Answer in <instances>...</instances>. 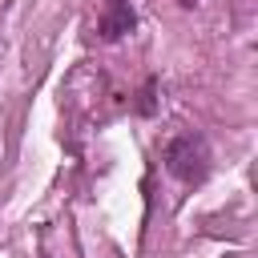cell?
<instances>
[{
	"label": "cell",
	"instance_id": "2",
	"mask_svg": "<svg viewBox=\"0 0 258 258\" xmlns=\"http://www.w3.org/2000/svg\"><path fill=\"white\" fill-rule=\"evenodd\" d=\"M133 24H137V16H133V4L129 0H105L101 20H97V28H101L105 40H121L125 32H133Z\"/></svg>",
	"mask_w": 258,
	"mask_h": 258
},
{
	"label": "cell",
	"instance_id": "1",
	"mask_svg": "<svg viewBox=\"0 0 258 258\" xmlns=\"http://www.w3.org/2000/svg\"><path fill=\"white\" fill-rule=\"evenodd\" d=\"M165 165L181 181H202L206 169H210V149H206L202 137H173L165 145Z\"/></svg>",
	"mask_w": 258,
	"mask_h": 258
},
{
	"label": "cell",
	"instance_id": "3",
	"mask_svg": "<svg viewBox=\"0 0 258 258\" xmlns=\"http://www.w3.org/2000/svg\"><path fill=\"white\" fill-rule=\"evenodd\" d=\"M153 109H157V81L149 77V81H145V89H141V101H137V113H141V117H153Z\"/></svg>",
	"mask_w": 258,
	"mask_h": 258
}]
</instances>
